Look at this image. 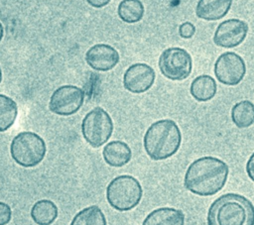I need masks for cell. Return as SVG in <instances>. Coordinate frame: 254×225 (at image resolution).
<instances>
[{
	"mask_svg": "<svg viewBox=\"0 0 254 225\" xmlns=\"http://www.w3.org/2000/svg\"><path fill=\"white\" fill-rule=\"evenodd\" d=\"M228 174L229 167L225 162L211 156L201 157L188 167L184 186L195 195L211 196L224 187Z\"/></svg>",
	"mask_w": 254,
	"mask_h": 225,
	"instance_id": "cell-1",
	"label": "cell"
},
{
	"mask_svg": "<svg viewBox=\"0 0 254 225\" xmlns=\"http://www.w3.org/2000/svg\"><path fill=\"white\" fill-rule=\"evenodd\" d=\"M206 225H254V204L242 194L224 193L210 204Z\"/></svg>",
	"mask_w": 254,
	"mask_h": 225,
	"instance_id": "cell-2",
	"label": "cell"
},
{
	"mask_svg": "<svg viewBox=\"0 0 254 225\" xmlns=\"http://www.w3.org/2000/svg\"><path fill=\"white\" fill-rule=\"evenodd\" d=\"M182 144V133L172 119L154 122L147 129L143 145L148 157L153 161H163L174 156Z\"/></svg>",
	"mask_w": 254,
	"mask_h": 225,
	"instance_id": "cell-3",
	"label": "cell"
},
{
	"mask_svg": "<svg viewBox=\"0 0 254 225\" xmlns=\"http://www.w3.org/2000/svg\"><path fill=\"white\" fill-rule=\"evenodd\" d=\"M143 188L139 180L130 175L122 174L114 177L106 187V199L117 211H129L141 201Z\"/></svg>",
	"mask_w": 254,
	"mask_h": 225,
	"instance_id": "cell-4",
	"label": "cell"
},
{
	"mask_svg": "<svg viewBox=\"0 0 254 225\" xmlns=\"http://www.w3.org/2000/svg\"><path fill=\"white\" fill-rule=\"evenodd\" d=\"M47 146L44 139L31 131L17 134L10 145V154L16 164L23 168H34L44 160Z\"/></svg>",
	"mask_w": 254,
	"mask_h": 225,
	"instance_id": "cell-5",
	"label": "cell"
},
{
	"mask_svg": "<svg viewBox=\"0 0 254 225\" xmlns=\"http://www.w3.org/2000/svg\"><path fill=\"white\" fill-rule=\"evenodd\" d=\"M113 128L112 118L102 107H95L90 110L81 122L83 139L92 148L103 146L110 139Z\"/></svg>",
	"mask_w": 254,
	"mask_h": 225,
	"instance_id": "cell-6",
	"label": "cell"
},
{
	"mask_svg": "<svg viewBox=\"0 0 254 225\" xmlns=\"http://www.w3.org/2000/svg\"><path fill=\"white\" fill-rule=\"evenodd\" d=\"M158 65L165 77L171 80H184L191 72L192 59L185 49L172 47L161 54Z\"/></svg>",
	"mask_w": 254,
	"mask_h": 225,
	"instance_id": "cell-7",
	"label": "cell"
},
{
	"mask_svg": "<svg viewBox=\"0 0 254 225\" xmlns=\"http://www.w3.org/2000/svg\"><path fill=\"white\" fill-rule=\"evenodd\" d=\"M84 102V91L75 85H62L51 95L49 109L61 116L76 113Z\"/></svg>",
	"mask_w": 254,
	"mask_h": 225,
	"instance_id": "cell-8",
	"label": "cell"
},
{
	"mask_svg": "<svg viewBox=\"0 0 254 225\" xmlns=\"http://www.w3.org/2000/svg\"><path fill=\"white\" fill-rule=\"evenodd\" d=\"M213 71L220 83L235 86L243 80L246 73V64L239 55L233 52H225L217 57Z\"/></svg>",
	"mask_w": 254,
	"mask_h": 225,
	"instance_id": "cell-9",
	"label": "cell"
},
{
	"mask_svg": "<svg viewBox=\"0 0 254 225\" xmlns=\"http://www.w3.org/2000/svg\"><path fill=\"white\" fill-rule=\"evenodd\" d=\"M156 78L153 67L144 62L131 64L124 72L123 86L131 93H143L149 90Z\"/></svg>",
	"mask_w": 254,
	"mask_h": 225,
	"instance_id": "cell-10",
	"label": "cell"
},
{
	"mask_svg": "<svg viewBox=\"0 0 254 225\" xmlns=\"http://www.w3.org/2000/svg\"><path fill=\"white\" fill-rule=\"evenodd\" d=\"M248 25L239 19H228L220 23L213 36V42L220 48H234L246 39Z\"/></svg>",
	"mask_w": 254,
	"mask_h": 225,
	"instance_id": "cell-11",
	"label": "cell"
},
{
	"mask_svg": "<svg viewBox=\"0 0 254 225\" xmlns=\"http://www.w3.org/2000/svg\"><path fill=\"white\" fill-rule=\"evenodd\" d=\"M118 52L107 44H96L85 54L86 63L98 71H108L119 62Z\"/></svg>",
	"mask_w": 254,
	"mask_h": 225,
	"instance_id": "cell-12",
	"label": "cell"
},
{
	"mask_svg": "<svg viewBox=\"0 0 254 225\" xmlns=\"http://www.w3.org/2000/svg\"><path fill=\"white\" fill-rule=\"evenodd\" d=\"M102 157L108 166L121 168L131 161L132 151L125 142L116 140L105 145L102 150Z\"/></svg>",
	"mask_w": 254,
	"mask_h": 225,
	"instance_id": "cell-13",
	"label": "cell"
},
{
	"mask_svg": "<svg viewBox=\"0 0 254 225\" xmlns=\"http://www.w3.org/2000/svg\"><path fill=\"white\" fill-rule=\"evenodd\" d=\"M142 225H185V213L174 207H160L152 210Z\"/></svg>",
	"mask_w": 254,
	"mask_h": 225,
	"instance_id": "cell-14",
	"label": "cell"
},
{
	"mask_svg": "<svg viewBox=\"0 0 254 225\" xmlns=\"http://www.w3.org/2000/svg\"><path fill=\"white\" fill-rule=\"evenodd\" d=\"M233 0H198L195 14L199 19L216 21L223 18L232 5Z\"/></svg>",
	"mask_w": 254,
	"mask_h": 225,
	"instance_id": "cell-15",
	"label": "cell"
},
{
	"mask_svg": "<svg viewBox=\"0 0 254 225\" xmlns=\"http://www.w3.org/2000/svg\"><path fill=\"white\" fill-rule=\"evenodd\" d=\"M217 91V85L214 78L208 74L196 76L190 83V95L198 102L211 100Z\"/></svg>",
	"mask_w": 254,
	"mask_h": 225,
	"instance_id": "cell-16",
	"label": "cell"
},
{
	"mask_svg": "<svg viewBox=\"0 0 254 225\" xmlns=\"http://www.w3.org/2000/svg\"><path fill=\"white\" fill-rule=\"evenodd\" d=\"M31 218L37 225H51L59 215L56 203L50 199H41L31 208Z\"/></svg>",
	"mask_w": 254,
	"mask_h": 225,
	"instance_id": "cell-17",
	"label": "cell"
},
{
	"mask_svg": "<svg viewBox=\"0 0 254 225\" xmlns=\"http://www.w3.org/2000/svg\"><path fill=\"white\" fill-rule=\"evenodd\" d=\"M231 120L237 128H248L254 123V103L250 100H241L231 108Z\"/></svg>",
	"mask_w": 254,
	"mask_h": 225,
	"instance_id": "cell-18",
	"label": "cell"
},
{
	"mask_svg": "<svg viewBox=\"0 0 254 225\" xmlns=\"http://www.w3.org/2000/svg\"><path fill=\"white\" fill-rule=\"evenodd\" d=\"M69 225H107V221L99 206L90 205L78 211Z\"/></svg>",
	"mask_w": 254,
	"mask_h": 225,
	"instance_id": "cell-19",
	"label": "cell"
},
{
	"mask_svg": "<svg viewBox=\"0 0 254 225\" xmlns=\"http://www.w3.org/2000/svg\"><path fill=\"white\" fill-rule=\"evenodd\" d=\"M144 5L140 0H122L117 8L119 18L125 23H137L144 16Z\"/></svg>",
	"mask_w": 254,
	"mask_h": 225,
	"instance_id": "cell-20",
	"label": "cell"
},
{
	"mask_svg": "<svg viewBox=\"0 0 254 225\" xmlns=\"http://www.w3.org/2000/svg\"><path fill=\"white\" fill-rule=\"evenodd\" d=\"M18 106L11 97L0 94V133L7 131L15 123Z\"/></svg>",
	"mask_w": 254,
	"mask_h": 225,
	"instance_id": "cell-21",
	"label": "cell"
},
{
	"mask_svg": "<svg viewBox=\"0 0 254 225\" xmlns=\"http://www.w3.org/2000/svg\"><path fill=\"white\" fill-rule=\"evenodd\" d=\"M12 219V209L9 204L0 201V225H7Z\"/></svg>",
	"mask_w": 254,
	"mask_h": 225,
	"instance_id": "cell-22",
	"label": "cell"
},
{
	"mask_svg": "<svg viewBox=\"0 0 254 225\" xmlns=\"http://www.w3.org/2000/svg\"><path fill=\"white\" fill-rule=\"evenodd\" d=\"M195 33V27L190 22H185L179 27V34L183 39H190Z\"/></svg>",
	"mask_w": 254,
	"mask_h": 225,
	"instance_id": "cell-23",
	"label": "cell"
},
{
	"mask_svg": "<svg viewBox=\"0 0 254 225\" xmlns=\"http://www.w3.org/2000/svg\"><path fill=\"white\" fill-rule=\"evenodd\" d=\"M245 169L248 177L254 182V152L249 157L245 166Z\"/></svg>",
	"mask_w": 254,
	"mask_h": 225,
	"instance_id": "cell-24",
	"label": "cell"
},
{
	"mask_svg": "<svg viewBox=\"0 0 254 225\" xmlns=\"http://www.w3.org/2000/svg\"><path fill=\"white\" fill-rule=\"evenodd\" d=\"M86 1L90 6L94 8H102L110 2V0H86Z\"/></svg>",
	"mask_w": 254,
	"mask_h": 225,
	"instance_id": "cell-25",
	"label": "cell"
},
{
	"mask_svg": "<svg viewBox=\"0 0 254 225\" xmlns=\"http://www.w3.org/2000/svg\"><path fill=\"white\" fill-rule=\"evenodd\" d=\"M3 36H4V28H3V25L0 22V42L2 41Z\"/></svg>",
	"mask_w": 254,
	"mask_h": 225,
	"instance_id": "cell-26",
	"label": "cell"
},
{
	"mask_svg": "<svg viewBox=\"0 0 254 225\" xmlns=\"http://www.w3.org/2000/svg\"><path fill=\"white\" fill-rule=\"evenodd\" d=\"M2 81V70H1V67H0V83Z\"/></svg>",
	"mask_w": 254,
	"mask_h": 225,
	"instance_id": "cell-27",
	"label": "cell"
}]
</instances>
